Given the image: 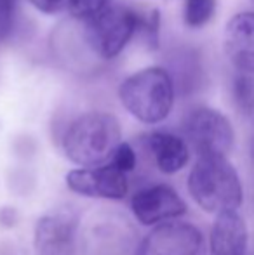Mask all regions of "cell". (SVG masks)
Returning a JSON list of instances; mask_svg holds the SVG:
<instances>
[{"label": "cell", "mask_w": 254, "mask_h": 255, "mask_svg": "<svg viewBox=\"0 0 254 255\" xmlns=\"http://www.w3.org/2000/svg\"><path fill=\"white\" fill-rule=\"evenodd\" d=\"M141 26H143V30H145V33H146V38H148L150 47L157 49V45H159V26H160L159 10H153V12L150 14L148 21H146L145 24H141Z\"/></svg>", "instance_id": "18"}, {"label": "cell", "mask_w": 254, "mask_h": 255, "mask_svg": "<svg viewBox=\"0 0 254 255\" xmlns=\"http://www.w3.org/2000/svg\"><path fill=\"white\" fill-rule=\"evenodd\" d=\"M110 161L115 163L120 170L131 172V170H134V167H136V153H134V149H132L131 144H127V142H120V144L117 146L115 151H113Z\"/></svg>", "instance_id": "16"}, {"label": "cell", "mask_w": 254, "mask_h": 255, "mask_svg": "<svg viewBox=\"0 0 254 255\" xmlns=\"http://www.w3.org/2000/svg\"><path fill=\"white\" fill-rule=\"evenodd\" d=\"M234 98L242 115L254 124V75L242 73L235 78Z\"/></svg>", "instance_id": "13"}, {"label": "cell", "mask_w": 254, "mask_h": 255, "mask_svg": "<svg viewBox=\"0 0 254 255\" xmlns=\"http://www.w3.org/2000/svg\"><path fill=\"white\" fill-rule=\"evenodd\" d=\"M131 208L134 217L143 226H155L181 217L187 212V203L174 188L167 184H155L136 193L132 196Z\"/></svg>", "instance_id": "9"}, {"label": "cell", "mask_w": 254, "mask_h": 255, "mask_svg": "<svg viewBox=\"0 0 254 255\" xmlns=\"http://www.w3.org/2000/svg\"><path fill=\"white\" fill-rule=\"evenodd\" d=\"M124 108L143 124H159L174 106V82L164 68H145L120 84Z\"/></svg>", "instance_id": "3"}, {"label": "cell", "mask_w": 254, "mask_h": 255, "mask_svg": "<svg viewBox=\"0 0 254 255\" xmlns=\"http://www.w3.org/2000/svg\"><path fill=\"white\" fill-rule=\"evenodd\" d=\"M66 184L77 195L106 200L124 198L129 188L127 172L120 170L112 161L70 170L66 174Z\"/></svg>", "instance_id": "7"}, {"label": "cell", "mask_w": 254, "mask_h": 255, "mask_svg": "<svg viewBox=\"0 0 254 255\" xmlns=\"http://www.w3.org/2000/svg\"><path fill=\"white\" fill-rule=\"evenodd\" d=\"M251 156H253V161H254V139H253V142H251Z\"/></svg>", "instance_id": "20"}, {"label": "cell", "mask_w": 254, "mask_h": 255, "mask_svg": "<svg viewBox=\"0 0 254 255\" xmlns=\"http://www.w3.org/2000/svg\"><path fill=\"white\" fill-rule=\"evenodd\" d=\"M110 5H113L112 0H68L66 10L80 21H91L101 12H105Z\"/></svg>", "instance_id": "15"}, {"label": "cell", "mask_w": 254, "mask_h": 255, "mask_svg": "<svg viewBox=\"0 0 254 255\" xmlns=\"http://www.w3.org/2000/svg\"><path fill=\"white\" fill-rule=\"evenodd\" d=\"M120 124L113 115L94 111L78 117L63 139L64 154L82 167L103 165L120 144Z\"/></svg>", "instance_id": "2"}, {"label": "cell", "mask_w": 254, "mask_h": 255, "mask_svg": "<svg viewBox=\"0 0 254 255\" xmlns=\"http://www.w3.org/2000/svg\"><path fill=\"white\" fill-rule=\"evenodd\" d=\"M216 10V0H185L183 17L190 28H202Z\"/></svg>", "instance_id": "14"}, {"label": "cell", "mask_w": 254, "mask_h": 255, "mask_svg": "<svg viewBox=\"0 0 254 255\" xmlns=\"http://www.w3.org/2000/svg\"><path fill=\"white\" fill-rule=\"evenodd\" d=\"M35 9L45 14H58L61 10H66L68 0H28Z\"/></svg>", "instance_id": "19"}, {"label": "cell", "mask_w": 254, "mask_h": 255, "mask_svg": "<svg viewBox=\"0 0 254 255\" xmlns=\"http://www.w3.org/2000/svg\"><path fill=\"white\" fill-rule=\"evenodd\" d=\"M141 28L138 14L122 5H110L94 19L85 21V38L91 49L105 59H113L126 49Z\"/></svg>", "instance_id": "4"}, {"label": "cell", "mask_w": 254, "mask_h": 255, "mask_svg": "<svg viewBox=\"0 0 254 255\" xmlns=\"http://www.w3.org/2000/svg\"><path fill=\"white\" fill-rule=\"evenodd\" d=\"M78 214L61 207L45 214L35 224L33 247L37 255H77Z\"/></svg>", "instance_id": "6"}, {"label": "cell", "mask_w": 254, "mask_h": 255, "mask_svg": "<svg viewBox=\"0 0 254 255\" xmlns=\"http://www.w3.org/2000/svg\"><path fill=\"white\" fill-rule=\"evenodd\" d=\"M192 198L206 212L221 214L242 205V184L237 170L223 154H204L188 175Z\"/></svg>", "instance_id": "1"}, {"label": "cell", "mask_w": 254, "mask_h": 255, "mask_svg": "<svg viewBox=\"0 0 254 255\" xmlns=\"http://www.w3.org/2000/svg\"><path fill=\"white\" fill-rule=\"evenodd\" d=\"M225 51L241 73L254 75V12L235 14L225 28Z\"/></svg>", "instance_id": "10"}, {"label": "cell", "mask_w": 254, "mask_h": 255, "mask_svg": "<svg viewBox=\"0 0 254 255\" xmlns=\"http://www.w3.org/2000/svg\"><path fill=\"white\" fill-rule=\"evenodd\" d=\"M248 252V226L237 210L218 214L211 229L209 255H246Z\"/></svg>", "instance_id": "11"}, {"label": "cell", "mask_w": 254, "mask_h": 255, "mask_svg": "<svg viewBox=\"0 0 254 255\" xmlns=\"http://www.w3.org/2000/svg\"><path fill=\"white\" fill-rule=\"evenodd\" d=\"M14 10H16V0H0V42L5 40L12 31Z\"/></svg>", "instance_id": "17"}, {"label": "cell", "mask_w": 254, "mask_h": 255, "mask_svg": "<svg viewBox=\"0 0 254 255\" xmlns=\"http://www.w3.org/2000/svg\"><path fill=\"white\" fill-rule=\"evenodd\" d=\"M141 255H206V242L197 226L167 221L146 236Z\"/></svg>", "instance_id": "8"}, {"label": "cell", "mask_w": 254, "mask_h": 255, "mask_svg": "<svg viewBox=\"0 0 254 255\" xmlns=\"http://www.w3.org/2000/svg\"><path fill=\"white\" fill-rule=\"evenodd\" d=\"M185 134L199 156L227 154L234 146L235 134L230 120L213 108H195L185 118Z\"/></svg>", "instance_id": "5"}, {"label": "cell", "mask_w": 254, "mask_h": 255, "mask_svg": "<svg viewBox=\"0 0 254 255\" xmlns=\"http://www.w3.org/2000/svg\"><path fill=\"white\" fill-rule=\"evenodd\" d=\"M145 144L164 174H176L190 160L188 144L180 135L171 132H152L145 137Z\"/></svg>", "instance_id": "12"}]
</instances>
